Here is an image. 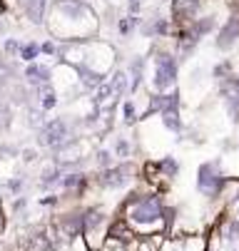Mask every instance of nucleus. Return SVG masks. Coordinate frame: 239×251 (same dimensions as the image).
I'll return each mask as SVG.
<instances>
[{"mask_svg": "<svg viewBox=\"0 0 239 251\" xmlns=\"http://www.w3.org/2000/svg\"><path fill=\"white\" fill-rule=\"evenodd\" d=\"M162 122H164V127H169L172 132H180V129H182V122H180L177 112H167V115L162 117Z\"/></svg>", "mask_w": 239, "mask_h": 251, "instance_id": "18", "label": "nucleus"}, {"mask_svg": "<svg viewBox=\"0 0 239 251\" xmlns=\"http://www.w3.org/2000/svg\"><path fill=\"white\" fill-rule=\"evenodd\" d=\"M23 159L25 162H32V159H35V150H23Z\"/></svg>", "mask_w": 239, "mask_h": 251, "instance_id": "29", "label": "nucleus"}, {"mask_svg": "<svg viewBox=\"0 0 239 251\" xmlns=\"http://www.w3.org/2000/svg\"><path fill=\"white\" fill-rule=\"evenodd\" d=\"M43 8H45V0H27V15L35 23L43 20Z\"/></svg>", "mask_w": 239, "mask_h": 251, "instance_id": "14", "label": "nucleus"}, {"mask_svg": "<svg viewBox=\"0 0 239 251\" xmlns=\"http://www.w3.org/2000/svg\"><path fill=\"white\" fill-rule=\"evenodd\" d=\"M219 197H224L227 201H234V199L239 197V179H224Z\"/></svg>", "mask_w": 239, "mask_h": 251, "instance_id": "10", "label": "nucleus"}, {"mask_svg": "<svg viewBox=\"0 0 239 251\" xmlns=\"http://www.w3.org/2000/svg\"><path fill=\"white\" fill-rule=\"evenodd\" d=\"M130 174H134V167L132 164H122V167H115V169H107L105 174H100V184L107 187V189H115V187H122Z\"/></svg>", "mask_w": 239, "mask_h": 251, "instance_id": "5", "label": "nucleus"}, {"mask_svg": "<svg viewBox=\"0 0 239 251\" xmlns=\"http://www.w3.org/2000/svg\"><path fill=\"white\" fill-rule=\"evenodd\" d=\"M237 35H239V15H234V18L229 20V25L222 30V35H219V48H229V45L234 43Z\"/></svg>", "mask_w": 239, "mask_h": 251, "instance_id": "9", "label": "nucleus"}, {"mask_svg": "<svg viewBox=\"0 0 239 251\" xmlns=\"http://www.w3.org/2000/svg\"><path fill=\"white\" fill-rule=\"evenodd\" d=\"M23 206H25V199H23V197H20V199H15V211H20Z\"/></svg>", "mask_w": 239, "mask_h": 251, "instance_id": "33", "label": "nucleus"}, {"mask_svg": "<svg viewBox=\"0 0 239 251\" xmlns=\"http://www.w3.org/2000/svg\"><path fill=\"white\" fill-rule=\"evenodd\" d=\"M222 95H224V102H227V110H229L232 120L237 122L239 120V80H227L222 85Z\"/></svg>", "mask_w": 239, "mask_h": 251, "instance_id": "6", "label": "nucleus"}, {"mask_svg": "<svg viewBox=\"0 0 239 251\" xmlns=\"http://www.w3.org/2000/svg\"><path fill=\"white\" fill-rule=\"evenodd\" d=\"M120 30H122V32H127V30H130V23H127V20H122V23H120Z\"/></svg>", "mask_w": 239, "mask_h": 251, "instance_id": "34", "label": "nucleus"}, {"mask_svg": "<svg viewBox=\"0 0 239 251\" xmlns=\"http://www.w3.org/2000/svg\"><path fill=\"white\" fill-rule=\"evenodd\" d=\"M102 251H127V249H125V244H120L115 239H107V244H105V249H102Z\"/></svg>", "mask_w": 239, "mask_h": 251, "instance_id": "24", "label": "nucleus"}, {"mask_svg": "<svg viewBox=\"0 0 239 251\" xmlns=\"http://www.w3.org/2000/svg\"><path fill=\"white\" fill-rule=\"evenodd\" d=\"M0 231H3V209H0Z\"/></svg>", "mask_w": 239, "mask_h": 251, "instance_id": "35", "label": "nucleus"}, {"mask_svg": "<svg viewBox=\"0 0 239 251\" xmlns=\"http://www.w3.org/2000/svg\"><path fill=\"white\" fill-rule=\"evenodd\" d=\"M110 162H112L110 152H105V150H102V152H97V164H100V167H110Z\"/></svg>", "mask_w": 239, "mask_h": 251, "instance_id": "25", "label": "nucleus"}, {"mask_svg": "<svg viewBox=\"0 0 239 251\" xmlns=\"http://www.w3.org/2000/svg\"><path fill=\"white\" fill-rule=\"evenodd\" d=\"M224 236H227L229 241H237V239H239V219H232V222L227 224V229H224Z\"/></svg>", "mask_w": 239, "mask_h": 251, "instance_id": "19", "label": "nucleus"}, {"mask_svg": "<svg viewBox=\"0 0 239 251\" xmlns=\"http://www.w3.org/2000/svg\"><path fill=\"white\" fill-rule=\"evenodd\" d=\"M30 251H50V241L45 234H35V236H30Z\"/></svg>", "mask_w": 239, "mask_h": 251, "instance_id": "15", "label": "nucleus"}, {"mask_svg": "<svg viewBox=\"0 0 239 251\" xmlns=\"http://www.w3.org/2000/svg\"><path fill=\"white\" fill-rule=\"evenodd\" d=\"M222 184H224V176H222L217 162H207V164L199 167V172H197V187H199V192L204 197H217L222 192Z\"/></svg>", "mask_w": 239, "mask_h": 251, "instance_id": "2", "label": "nucleus"}, {"mask_svg": "<svg viewBox=\"0 0 239 251\" xmlns=\"http://www.w3.org/2000/svg\"><path fill=\"white\" fill-rule=\"evenodd\" d=\"M112 95V85H100V90H97V97H95V102L100 104L102 100H107Z\"/></svg>", "mask_w": 239, "mask_h": 251, "instance_id": "22", "label": "nucleus"}, {"mask_svg": "<svg viewBox=\"0 0 239 251\" xmlns=\"http://www.w3.org/2000/svg\"><path fill=\"white\" fill-rule=\"evenodd\" d=\"M164 219H169V214L164 217L159 197H137V194H132L125 204V222L134 229V234H140V236H152V234L162 231Z\"/></svg>", "mask_w": 239, "mask_h": 251, "instance_id": "1", "label": "nucleus"}, {"mask_svg": "<svg viewBox=\"0 0 239 251\" xmlns=\"http://www.w3.org/2000/svg\"><path fill=\"white\" fill-rule=\"evenodd\" d=\"M197 3H199V0H175V13L187 15V13H192L197 8Z\"/></svg>", "mask_w": 239, "mask_h": 251, "instance_id": "17", "label": "nucleus"}, {"mask_svg": "<svg viewBox=\"0 0 239 251\" xmlns=\"http://www.w3.org/2000/svg\"><path fill=\"white\" fill-rule=\"evenodd\" d=\"M38 95H40V100H43V110H53V107L57 104V100H55V92L45 85L43 90H38Z\"/></svg>", "mask_w": 239, "mask_h": 251, "instance_id": "16", "label": "nucleus"}, {"mask_svg": "<svg viewBox=\"0 0 239 251\" xmlns=\"http://www.w3.org/2000/svg\"><path fill=\"white\" fill-rule=\"evenodd\" d=\"M155 30H157V32H164V30H167V23H155Z\"/></svg>", "mask_w": 239, "mask_h": 251, "instance_id": "32", "label": "nucleus"}, {"mask_svg": "<svg viewBox=\"0 0 239 251\" xmlns=\"http://www.w3.org/2000/svg\"><path fill=\"white\" fill-rule=\"evenodd\" d=\"M162 172H164L167 176H172V174L177 172V162H175V159H169V157L162 159V162H159V174H162Z\"/></svg>", "mask_w": 239, "mask_h": 251, "instance_id": "20", "label": "nucleus"}, {"mask_svg": "<svg viewBox=\"0 0 239 251\" xmlns=\"http://www.w3.org/2000/svg\"><path fill=\"white\" fill-rule=\"evenodd\" d=\"M65 137H67V125L62 120H53L50 125H45L40 129V145L60 150L65 145Z\"/></svg>", "mask_w": 239, "mask_h": 251, "instance_id": "4", "label": "nucleus"}, {"mask_svg": "<svg viewBox=\"0 0 239 251\" xmlns=\"http://www.w3.org/2000/svg\"><path fill=\"white\" fill-rule=\"evenodd\" d=\"M115 150H117V154H120V157H127V152H130V145H127V139H117Z\"/></svg>", "mask_w": 239, "mask_h": 251, "instance_id": "26", "label": "nucleus"}, {"mask_svg": "<svg viewBox=\"0 0 239 251\" xmlns=\"http://www.w3.org/2000/svg\"><path fill=\"white\" fill-rule=\"evenodd\" d=\"M20 55H23V60H32V57L38 55V45H35V43H30V45H25Z\"/></svg>", "mask_w": 239, "mask_h": 251, "instance_id": "23", "label": "nucleus"}, {"mask_svg": "<svg viewBox=\"0 0 239 251\" xmlns=\"http://www.w3.org/2000/svg\"><path fill=\"white\" fill-rule=\"evenodd\" d=\"M82 239H85L87 251H102V249H105V241L110 239V234H105L102 224H97V226H87L82 231Z\"/></svg>", "mask_w": 239, "mask_h": 251, "instance_id": "7", "label": "nucleus"}, {"mask_svg": "<svg viewBox=\"0 0 239 251\" xmlns=\"http://www.w3.org/2000/svg\"><path fill=\"white\" fill-rule=\"evenodd\" d=\"M180 104V95H159V97H152V110H159V112H175V107Z\"/></svg>", "mask_w": 239, "mask_h": 251, "instance_id": "8", "label": "nucleus"}, {"mask_svg": "<svg viewBox=\"0 0 239 251\" xmlns=\"http://www.w3.org/2000/svg\"><path fill=\"white\" fill-rule=\"evenodd\" d=\"M25 75L30 77V82H48V80H50L48 67H38V65H30Z\"/></svg>", "mask_w": 239, "mask_h": 251, "instance_id": "12", "label": "nucleus"}, {"mask_svg": "<svg viewBox=\"0 0 239 251\" xmlns=\"http://www.w3.org/2000/svg\"><path fill=\"white\" fill-rule=\"evenodd\" d=\"M8 187H10L13 192H18V189H23V176H20V179H13V182H10Z\"/></svg>", "mask_w": 239, "mask_h": 251, "instance_id": "30", "label": "nucleus"}, {"mask_svg": "<svg viewBox=\"0 0 239 251\" xmlns=\"http://www.w3.org/2000/svg\"><path fill=\"white\" fill-rule=\"evenodd\" d=\"M237 219H239V206H237Z\"/></svg>", "mask_w": 239, "mask_h": 251, "instance_id": "36", "label": "nucleus"}, {"mask_svg": "<svg viewBox=\"0 0 239 251\" xmlns=\"http://www.w3.org/2000/svg\"><path fill=\"white\" fill-rule=\"evenodd\" d=\"M5 50H8V52H15V50H18V43L8 40V43H5Z\"/></svg>", "mask_w": 239, "mask_h": 251, "instance_id": "31", "label": "nucleus"}, {"mask_svg": "<svg viewBox=\"0 0 239 251\" xmlns=\"http://www.w3.org/2000/svg\"><path fill=\"white\" fill-rule=\"evenodd\" d=\"M125 90H127V75H125V73H120V75H115V82H112V92L122 95Z\"/></svg>", "mask_w": 239, "mask_h": 251, "instance_id": "21", "label": "nucleus"}, {"mask_svg": "<svg viewBox=\"0 0 239 251\" xmlns=\"http://www.w3.org/2000/svg\"><path fill=\"white\" fill-rule=\"evenodd\" d=\"M82 184H85V176H82V174H67V176H62V179H60V187H62V189H67V192L80 189Z\"/></svg>", "mask_w": 239, "mask_h": 251, "instance_id": "11", "label": "nucleus"}, {"mask_svg": "<svg viewBox=\"0 0 239 251\" xmlns=\"http://www.w3.org/2000/svg\"><path fill=\"white\" fill-rule=\"evenodd\" d=\"M182 251H204L207 249V241H204V236H189L180 244Z\"/></svg>", "mask_w": 239, "mask_h": 251, "instance_id": "13", "label": "nucleus"}, {"mask_svg": "<svg viewBox=\"0 0 239 251\" xmlns=\"http://www.w3.org/2000/svg\"><path fill=\"white\" fill-rule=\"evenodd\" d=\"M132 120H134V104L127 102L125 104V122H132Z\"/></svg>", "mask_w": 239, "mask_h": 251, "instance_id": "28", "label": "nucleus"}, {"mask_svg": "<svg viewBox=\"0 0 239 251\" xmlns=\"http://www.w3.org/2000/svg\"><path fill=\"white\" fill-rule=\"evenodd\" d=\"M10 120V112H8V107L5 104H0V127H5Z\"/></svg>", "mask_w": 239, "mask_h": 251, "instance_id": "27", "label": "nucleus"}, {"mask_svg": "<svg viewBox=\"0 0 239 251\" xmlns=\"http://www.w3.org/2000/svg\"><path fill=\"white\" fill-rule=\"evenodd\" d=\"M175 77H177V67H175V60L169 55H157V73H155V85L157 90H167L169 85H175Z\"/></svg>", "mask_w": 239, "mask_h": 251, "instance_id": "3", "label": "nucleus"}]
</instances>
